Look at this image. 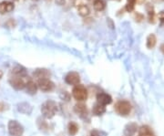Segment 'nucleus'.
<instances>
[{
  "mask_svg": "<svg viewBox=\"0 0 164 136\" xmlns=\"http://www.w3.org/2000/svg\"><path fill=\"white\" fill-rule=\"evenodd\" d=\"M58 112V104L53 100H47L41 105V113L47 119H51Z\"/></svg>",
  "mask_w": 164,
  "mask_h": 136,
  "instance_id": "f257e3e1",
  "label": "nucleus"
},
{
  "mask_svg": "<svg viewBox=\"0 0 164 136\" xmlns=\"http://www.w3.org/2000/svg\"><path fill=\"white\" fill-rule=\"evenodd\" d=\"M29 79H30L28 78L27 75V76H12V75H10L9 83L15 90L20 91V90L25 89V87Z\"/></svg>",
  "mask_w": 164,
  "mask_h": 136,
  "instance_id": "f03ea898",
  "label": "nucleus"
},
{
  "mask_svg": "<svg viewBox=\"0 0 164 136\" xmlns=\"http://www.w3.org/2000/svg\"><path fill=\"white\" fill-rule=\"evenodd\" d=\"M131 109V104L128 100H119L114 106L115 112L121 116H128L130 113Z\"/></svg>",
  "mask_w": 164,
  "mask_h": 136,
  "instance_id": "7ed1b4c3",
  "label": "nucleus"
},
{
  "mask_svg": "<svg viewBox=\"0 0 164 136\" xmlns=\"http://www.w3.org/2000/svg\"><path fill=\"white\" fill-rule=\"evenodd\" d=\"M72 96L74 97L75 100L79 101H84L88 98V91L85 86L81 84H78L74 86L72 90Z\"/></svg>",
  "mask_w": 164,
  "mask_h": 136,
  "instance_id": "20e7f679",
  "label": "nucleus"
},
{
  "mask_svg": "<svg viewBox=\"0 0 164 136\" xmlns=\"http://www.w3.org/2000/svg\"><path fill=\"white\" fill-rule=\"evenodd\" d=\"M8 133L11 136H22L24 133V128L18 121H9L8 125Z\"/></svg>",
  "mask_w": 164,
  "mask_h": 136,
  "instance_id": "39448f33",
  "label": "nucleus"
},
{
  "mask_svg": "<svg viewBox=\"0 0 164 136\" xmlns=\"http://www.w3.org/2000/svg\"><path fill=\"white\" fill-rule=\"evenodd\" d=\"M38 87L42 91L48 92V91H52L54 90L55 84L49 79H40L38 81Z\"/></svg>",
  "mask_w": 164,
  "mask_h": 136,
  "instance_id": "423d86ee",
  "label": "nucleus"
},
{
  "mask_svg": "<svg viewBox=\"0 0 164 136\" xmlns=\"http://www.w3.org/2000/svg\"><path fill=\"white\" fill-rule=\"evenodd\" d=\"M65 81L68 84V85H78L80 84V76L78 72L76 71H70L68 72L66 77H65Z\"/></svg>",
  "mask_w": 164,
  "mask_h": 136,
  "instance_id": "0eeeda50",
  "label": "nucleus"
},
{
  "mask_svg": "<svg viewBox=\"0 0 164 136\" xmlns=\"http://www.w3.org/2000/svg\"><path fill=\"white\" fill-rule=\"evenodd\" d=\"M15 6L14 3L8 0H4L0 2V14H6L10 13L14 10Z\"/></svg>",
  "mask_w": 164,
  "mask_h": 136,
  "instance_id": "6e6552de",
  "label": "nucleus"
},
{
  "mask_svg": "<svg viewBox=\"0 0 164 136\" xmlns=\"http://www.w3.org/2000/svg\"><path fill=\"white\" fill-rule=\"evenodd\" d=\"M33 77L36 79L38 81L40 79H49L50 77V72L48 70L46 69H38L34 71Z\"/></svg>",
  "mask_w": 164,
  "mask_h": 136,
  "instance_id": "1a4fd4ad",
  "label": "nucleus"
},
{
  "mask_svg": "<svg viewBox=\"0 0 164 136\" xmlns=\"http://www.w3.org/2000/svg\"><path fill=\"white\" fill-rule=\"evenodd\" d=\"M74 111L82 119H84V118L88 116V109H87V106L84 103L76 104L75 107H74Z\"/></svg>",
  "mask_w": 164,
  "mask_h": 136,
  "instance_id": "9d476101",
  "label": "nucleus"
},
{
  "mask_svg": "<svg viewBox=\"0 0 164 136\" xmlns=\"http://www.w3.org/2000/svg\"><path fill=\"white\" fill-rule=\"evenodd\" d=\"M97 100L99 103L102 104L104 106L106 105H109L112 102V98L109 94L108 93H104V92H100L98 95H97Z\"/></svg>",
  "mask_w": 164,
  "mask_h": 136,
  "instance_id": "9b49d317",
  "label": "nucleus"
},
{
  "mask_svg": "<svg viewBox=\"0 0 164 136\" xmlns=\"http://www.w3.org/2000/svg\"><path fill=\"white\" fill-rule=\"evenodd\" d=\"M138 131V124L135 122H130L127 124L124 128L125 136H133Z\"/></svg>",
  "mask_w": 164,
  "mask_h": 136,
  "instance_id": "f8f14e48",
  "label": "nucleus"
},
{
  "mask_svg": "<svg viewBox=\"0 0 164 136\" xmlns=\"http://www.w3.org/2000/svg\"><path fill=\"white\" fill-rule=\"evenodd\" d=\"M25 88H26V91H27V92L28 94L34 95V94L37 93V91H38V84H37L34 80L29 79V80L27 81V85H26Z\"/></svg>",
  "mask_w": 164,
  "mask_h": 136,
  "instance_id": "ddd939ff",
  "label": "nucleus"
},
{
  "mask_svg": "<svg viewBox=\"0 0 164 136\" xmlns=\"http://www.w3.org/2000/svg\"><path fill=\"white\" fill-rule=\"evenodd\" d=\"M10 75H12V76H27V70L24 67L18 65L11 70Z\"/></svg>",
  "mask_w": 164,
  "mask_h": 136,
  "instance_id": "4468645a",
  "label": "nucleus"
},
{
  "mask_svg": "<svg viewBox=\"0 0 164 136\" xmlns=\"http://www.w3.org/2000/svg\"><path fill=\"white\" fill-rule=\"evenodd\" d=\"M18 110L24 114H29L32 112V107L27 102H21L18 104Z\"/></svg>",
  "mask_w": 164,
  "mask_h": 136,
  "instance_id": "2eb2a0df",
  "label": "nucleus"
},
{
  "mask_svg": "<svg viewBox=\"0 0 164 136\" xmlns=\"http://www.w3.org/2000/svg\"><path fill=\"white\" fill-rule=\"evenodd\" d=\"M106 112V107L97 102L96 104H94L93 108H92V113L95 115V116H100V115H102L103 113Z\"/></svg>",
  "mask_w": 164,
  "mask_h": 136,
  "instance_id": "dca6fc26",
  "label": "nucleus"
},
{
  "mask_svg": "<svg viewBox=\"0 0 164 136\" xmlns=\"http://www.w3.org/2000/svg\"><path fill=\"white\" fill-rule=\"evenodd\" d=\"M139 136H156L150 127L148 125H143L139 130Z\"/></svg>",
  "mask_w": 164,
  "mask_h": 136,
  "instance_id": "f3484780",
  "label": "nucleus"
},
{
  "mask_svg": "<svg viewBox=\"0 0 164 136\" xmlns=\"http://www.w3.org/2000/svg\"><path fill=\"white\" fill-rule=\"evenodd\" d=\"M78 13L81 17H88L90 14V9L85 4H80L78 6Z\"/></svg>",
  "mask_w": 164,
  "mask_h": 136,
  "instance_id": "a211bd4d",
  "label": "nucleus"
},
{
  "mask_svg": "<svg viewBox=\"0 0 164 136\" xmlns=\"http://www.w3.org/2000/svg\"><path fill=\"white\" fill-rule=\"evenodd\" d=\"M79 129H80V127H79V125H78V123L75 122V121H70V122L68 123V134L71 136L76 135V134H78V132H79Z\"/></svg>",
  "mask_w": 164,
  "mask_h": 136,
  "instance_id": "6ab92c4d",
  "label": "nucleus"
},
{
  "mask_svg": "<svg viewBox=\"0 0 164 136\" xmlns=\"http://www.w3.org/2000/svg\"><path fill=\"white\" fill-rule=\"evenodd\" d=\"M147 11L149 14V21L150 23H155V13H154V8L150 4H147Z\"/></svg>",
  "mask_w": 164,
  "mask_h": 136,
  "instance_id": "aec40b11",
  "label": "nucleus"
},
{
  "mask_svg": "<svg viewBox=\"0 0 164 136\" xmlns=\"http://www.w3.org/2000/svg\"><path fill=\"white\" fill-rule=\"evenodd\" d=\"M156 43H157V39L154 34H150L148 36V38H147V48L148 49L154 48Z\"/></svg>",
  "mask_w": 164,
  "mask_h": 136,
  "instance_id": "412c9836",
  "label": "nucleus"
},
{
  "mask_svg": "<svg viewBox=\"0 0 164 136\" xmlns=\"http://www.w3.org/2000/svg\"><path fill=\"white\" fill-rule=\"evenodd\" d=\"M93 6L97 11H102L106 7V3L104 0H95L93 2Z\"/></svg>",
  "mask_w": 164,
  "mask_h": 136,
  "instance_id": "4be33fe9",
  "label": "nucleus"
},
{
  "mask_svg": "<svg viewBox=\"0 0 164 136\" xmlns=\"http://www.w3.org/2000/svg\"><path fill=\"white\" fill-rule=\"evenodd\" d=\"M128 1V4L126 6V9L128 12H131L133 9H134V6H135V3H136V0H127Z\"/></svg>",
  "mask_w": 164,
  "mask_h": 136,
  "instance_id": "5701e85b",
  "label": "nucleus"
},
{
  "mask_svg": "<svg viewBox=\"0 0 164 136\" xmlns=\"http://www.w3.org/2000/svg\"><path fill=\"white\" fill-rule=\"evenodd\" d=\"M134 19H135V20L137 22H141L144 19V16L142 14L139 13V12H136L135 15H134Z\"/></svg>",
  "mask_w": 164,
  "mask_h": 136,
  "instance_id": "b1692460",
  "label": "nucleus"
},
{
  "mask_svg": "<svg viewBox=\"0 0 164 136\" xmlns=\"http://www.w3.org/2000/svg\"><path fill=\"white\" fill-rule=\"evenodd\" d=\"M7 109H8V106H7L5 102L0 101V113H1V112H4V111H6Z\"/></svg>",
  "mask_w": 164,
  "mask_h": 136,
  "instance_id": "393cba45",
  "label": "nucleus"
},
{
  "mask_svg": "<svg viewBox=\"0 0 164 136\" xmlns=\"http://www.w3.org/2000/svg\"><path fill=\"white\" fill-rule=\"evenodd\" d=\"M90 136H102L101 133L98 130H93L91 133H90Z\"/></svg>",
  "mask_w": 164,
  "mask_h": 136,
  "instance_id": "a878e982",
  "label": "nucleus"
},
{
  "mask_svg": "<svg viewBox=\"0 0 164 136\" xmlns=\"http://www.w3.org/2000/svg\"><path fill=\"white\" fill-rule=\"evenodd\" d=\"M159 19L161 21V23L163 25L164 24V12L163 11H162V12H160L159 13Z\"/></svg>",
  "mask_w": 164,
  "mask_h": 136,
  "instance_id": "bb28decb",
  "label": "nucleus"
},
{
  "mask_svg": "<svg viewBox=\"0 0 164 136\" xmlns=\"http://www.w3.org/2000/svg\"><path fill=\"white\" fill-rule=\"evenodd\" d=\"M56 1V3L58 4V5H59V6H64L65 4H66V1L65 0H55Z\"/></svg>",
  "mask_w": 164,
  "mask_h": 136,
  "instance_id": "cd10ccee",
  "label": "nucleus"
},
{
  "mask_svg": "<svg viewBox=\"0 0 164 136\" xmlns=\"http://www.w3.org/2000/svg\"><path fill=\"white\" fill-rule=\"evenodd\" d=\"M160 49H161V51L162 52V54L164 55V44H162V45H161V47H160Z\"/></svg>",
  "mask_w": 164,
  "mask_h": 136,
  "instance_id": "c85d7f7f",
  "label": "nucleus"
},
{
  "mask_svg": "<svg viewBox=\"0 0 164 136\" xmlns=\"http://www.w3.org/2000/svg\"><path fill=\"white\" fill-rule=\"evenodd\" d=\"M146 0H136V2L138 3V4H140V5H141V4H143L144 2H145Z\"/></svg>",
  "mask_w": 164,
  "mask_h": 136,
  "instance_id": "c756f323",
  "label": "nucleus"
},
{
  "mask_svg": "<svg viewBox=\"0 0 164 136\" xmlns=\"http://www.w3.org/2000/svg\"><path fill=\"white\" fill-rule=\"evenodd\" d=\"M3 77V71L2 70H0V79Z\"/></svg>",
  "mask_w": 164,
  "mask_h": 136,
  "instance_id": "7c9ffc66",
  "label": "nucleus"
},
{
  "mask_svg": "<svg viewBox=\"0 0 164 136\" xmlns=\"http://www.w3.org/2000/svg\"><path fill=\"white\" fill-rule=\"evenodd\" d=\"M88 1H89V2H92V1H93V2H94L95 0H88Z\"/></svg>",
  "mask_w": 164,
  "mask_h": 136,
  "instance_id": "2f4dec72",
  "label": "nucleus"
},
{
  "mask_svg": "<svg viewBox=\"0 0 164 136\" xmlns=\"http://www.w3.org/2000/svg\"><path fill=\"white\" fill-rule=\"evenodd\" d=\"M117 1H121V0H117Z\"/></svg>",
  "mask_w": 164,
  "mask_h": 136,
  "instance_id": "473e14b6",
  "label": "nucleus"
},
{
  "mask_svg": "<svg viewBox=\"0 0 164 136\" xmlns=\"http://www.w3.org/2000/svg\"></svg>",
  "mask_w": 164,
  "mask_h": 136,
  "instance_id": "72a5a7b5",
  "label": "nucleus"
}]
</instances>
